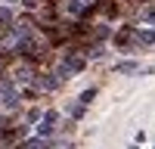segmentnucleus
Wrapping results in <instances>:
<instances>
[{
  "instance_id": "f257e3e1",
  "label": "nucleus",
  "mask_w": 155,
  "mask_h": 149,
  "mask_svg": "<svg viewBox=\"0 0 155 149\" xmlns=\"http://www.w3.org/2000/svg\"><path fill=\"white\" fill-rule=\"evenodd\" d=\"M53 121H56V115H53V112H47V118H44V124H41V134H50V131H53V127H56Z\"/></svg>"
},
{
  "instance_id": "f03ea898",
  "label": "nucleus",
  "mask_w": 155,
  "mask_h": 149,
  "mask_svg": "<svg viewBox=\"0 0 155 149\" xmlns=\"http://www.w3.org/2000/svg\"><path fill=\"white\" fill-rule=\"evenodd\" d=\"M143 19H146V22H155V6H149V9H143Z\"/></svg>"
},
{
  "instance_id": "7ed1b4c3",
  "label": "nucleus",
  "mask_w": 155,
  "mask_h": 149,
  "mask_svg": "<svg viewBox=\"0 0 155 149\" xmlns=\"http://www.w3.org/2000/svg\"><path fill=\"white\" fill-rule=\"evenodd\" d=\"M137 68V62H121V65H118V71H134Z\"/></svg>"
}]
</instances>
